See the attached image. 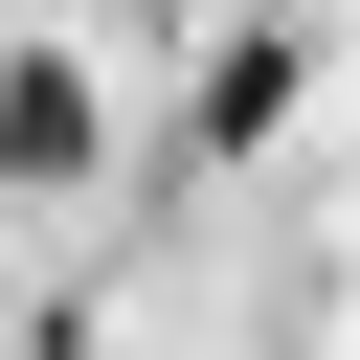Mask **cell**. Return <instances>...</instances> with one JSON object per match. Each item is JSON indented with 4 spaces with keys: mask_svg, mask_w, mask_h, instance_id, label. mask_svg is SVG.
<instances>
[{
    "mask_svg": "<svg viewBox=\"0 0 360 360\" xmlns=\"http://www.w3.org/2000/svg\"><path fill=\"white\" fill-rule=\"evenodd\" d=\"M0 180H90V68H68V45L0 68Z\"/></svg>",
    "mask_w": 360,
    "mask_h": 360,
    "instance_id": "obj_1",
    "label": "cell"
},
{
    "mask_svg": "<svg viewBox=\"0 0 360 360\" xmlns=\"http://www.w3.org/2000/svg\"><path fill=\"white\" fill-rule=\"evenodd\" d=\"M270 112H292V22H270V45H225V68H202V135H180V158H248V135H270Z\"/></svg>",
    "mask_w": 360,
    "mask_h": 360,
    "instance_id": "obj_2",
    "label": "cell"
}]
</instances>
